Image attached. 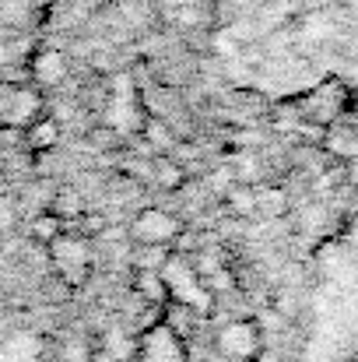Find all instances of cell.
Masks as SVG:
<instances>
[{"label": "cell", "mask_w": 358, "mask_h": 362, "mask_svg": "<svg viewBox=\"0 0 358 362\" xmlns=\"http://www.w3.org/2000/svg\"><path fill=\"white\" fill-rule=\"evenodd\" d=\"M39 117H46V92L32 85L25 74H0V134H25Z\"/></svg>", "instance_id": "cell-1"}, {"label": "cell", "mask_w": 358, "mask_h": 362, "mask_svg": "<svg viewBox=\"0 0 358 362\" xmlns=\"http://www.w3.org/2000/svg\"><path fill=\"white\" fill-rule=\"evenodd\" d=\"M46 250H49V264H53L56 281H64L67 288L85 285V278L92 274V246H88V236H81L74 229H64Z\"/></svg>", "instance_id": "cell-2"}, {"label": "cell", "mask_w": 358, "mask_h": 362, "mask_svg": "<svg viewBox=\"0 0 358 362\" xmlns=\"http://www.w3.org/2000/svg\"><path fill=\"white\" fill-rule=\"evenodd\" d=\"M183 236H186V222L176 211H165V208H141L126 222L130 246H169V250H176V243H183Z\"/></svg>", "instance_id": "cell-3"}, {"label": "cell", "mask_w": 358, "mask_h": 362, "mask_svg": "<svg viewBox=\"0 0 358 362\" xmlns=\"http://www.w3.org/2000/svg\"><path fill=\"white\" fill-rule=\"evenodd\" d=\"M133 359L137 362H193L190 341L179 338L162 317L141 331H133Z\"/></svg>", "instance_id": "cell-4"}, {"label": "cell", "mask_w": 358, "mask_h": 362, "mask_svg": "<svg viewBox=\"0 0 358 362\" xmlns=\"http://www.w3.org/2000/svg\"><path fill=\"white\" fill-rule=\"evenodd\" d=\"M348 88H345V81H323V85H316L313 92H306L302 99H299V106H295V113H299V120L309 123V127H334V123L345 117V110H348Z\"/></svg>", "instance_id": "cell-5"}, {"label": "cell", "mask_w": 358, "mask_h": 362, "mask_svg": "<svg viewBox=\"0 0 358 362\" xmlns=\"http://www.w3.org/2000/svg\"><path fill=\"white\" fill-rule=\"evenodd\" d=\"M263 349V334L253 320L239 317L229 320L218 334H215V356L222 362H253Z\"/></svg>", "instance_id": "cell-6"}, {"label": "cell", "mask_w": 358, "mask_h": 362, "mask_svg": "<svg viewBox=\"0 0 358 362\" xmlns=\"http://www.w3.org/2000/svg\"><path fill=\"white\" fill-rule=\"evenodd\" d=\"M25 74H28L32 85H39V88L46 92V88H56V85H64V81L71 78V60H67L64 49H49V46H46V49H35V53L28 57Z\"/></svg>", "instance_id": "cell-7"}, {"label": "cell", "mask_w": 358, "mask_h": 362, "mask_svg": "<svg viewBox=\"0 0 358 362\" xmlns=\"http://www.w3.org/2000/svg\"><path fill=\"white\" fill-rule=\"evenodd\" d=\"M130 292H133L137 303L155 306V310H162V306L172 299V296H169V285H165V278H162V271H155V267H133Z\"/></svg>", "instance_id": "cell-8"}, {"label": "cell", "mask_w": 358, "mask_h": 362, "mask_svg": "<svg viewBox=\"0 0 358 362\" xmlns=\"http://www.w3.org/2000/svg\"><path fill=\"white\" fill-rule=\"evenodd\" d=\"M151 180L158 190H169V194H179L186 187V169L172 158V155H151Z\"/></svg>", "instance_id": "cell-9"}, {"label": "cell", "mask_w": 358, "mask_h": 362, "mask_svg": "<svg viewBox=\"0 0 358 362\" xmlns=\"http://www.w3.org/2000/svg\"><path fill=\"white\" fill-rule=\"evenodd\" d=\"M21 137H25V148H28L32 155H46V151H53L56 141H60V123L53 120V117H39Z\"/></svg>", "instance_id": "cell-10"}, {"label": "cell", "mask_w": 358, "mask_h": 362, "mask_svg": "<svg viewBox=\"0 0 358 362\" xmlns=\"http://www.w3.org/2000/svg\"><path fill=\"white\" fill-rule=\"evenodd\" d=\"M67 229L85 215V197L81 194H74V190H53V197H49V204H46Z\"/></svg>", "instance_id": "cell-11"}, {"label": "cell", "mask_w": 358, "mask_h": 362, "mask_svg": "<svg viewBox=\"0 0 358 362\" xmlns=\"http://www.w3.org/2000/svg\"><path fill=\"white\" fill-rule=\"evenodd\" d=\"M64 229H67V226H64V222H60V218H56L49 208H42L35 218H28V236L39 243V246H49V243L56 240Z\"/></svg>", "instance_id": "cell-12"}, {"label": "cell", "mask_w": 358, "mask_h": 362, "mask_svg": "<svg viewBox=\"0 0 358 362\" xmlns=\"http://www.w3.org/2000/svg\"><path fill=\"white\" fill-rule=\"evenodd\" d=\"M352 99H355V110H358V95H352Z\"/></svg>", "instance_id": "cell-13"}]
</instances>
